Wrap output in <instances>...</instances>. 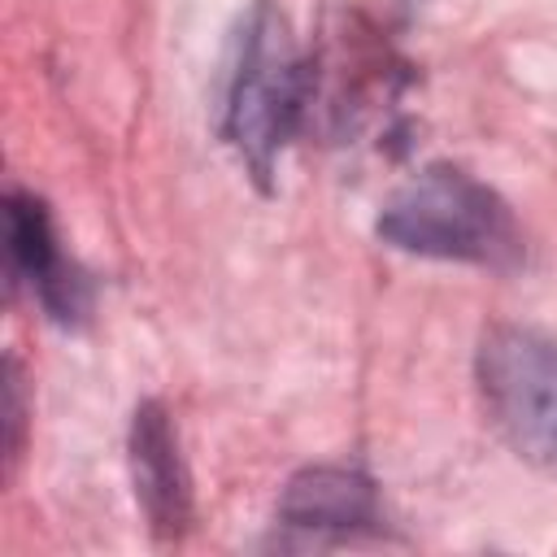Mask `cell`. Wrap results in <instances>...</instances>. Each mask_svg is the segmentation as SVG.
<instances>
[{"label": "cell", "mask_w": 557, "mask_h": 557, "mask_svg": "<svg viewBox=\"0 0 557 557\" xmlns=\"http://www.w3.org/2000/svg\"><path fill=\"white\" fill-rule=\"evenodd\" d=\"M305 61L292 39L287 17L257 0L231 44L226 83H222V139L239 152L248 174L270 191L274 161L292 139L305 109Z\"/></svg>", "instance_id": "6da1fadb"}, {"label": "cell", "mask_w": 557, "mask_h": 557, "mask_svg": "<svg viewBox=\"0 0 557 557\" xmlns=\"http://www.w3.org/2000/svg\"><path fill=\"white\" fill-rule=\"evenodd\" d=\"M379 239L440 261H470L513 270L522 261V231L509 205L457 165H426L379 213Z\"/></svg>", "instance_id": "7a4b0ae2"}, {"label": "cell", "mask_w": 557, "mask_h": 557, "mask_svg": "<svg viewBox=\"0 0 557 557\" xmlns=\"http://www.w3.org/2000/svg\"><path fill=\"white\" fill-rule=\"evenodd\" d=\"M474 379L496 435L535 470L557 474V335L500 322L479 339Z\"/></svg>", "instance_id": "3957f363"}, {"label": "cell", "mask_w": 557, "mask_h": 557, "mask_svg": "<svg viewBox=\"0 0 557 557\" xmlns=\"http://www.w3.org/2000/svg\"><path fill=\"white\" fill-rule=\"evenodd\" d=\"M4 218H9V278H13V287L30 283V292L39 296V305L57 322H65V326L78 322L91 305V283L61 252L44 200H35L30 191H9Z\"/></svg>", "instance_id": "277c9868"}, {"label": "cell", "mask_w": 557, "mask_h": 557, "mask_svg": "<svg viewBox=\"0 0 557 557\" xmlns=\"http://www.w3.org/2000/svg\"><path fill=\"white\" fill-rule=\"evenodd\" d=\"M131 479L148 527L161 540H178L191 522V483L178 457V435L165 405L144 400L131 422Z\"/></svg>", "instance_id": "5b68a950"}, {"label": "cell", "mask_w": 557, "mask_h": 557, "mask_svg": "<svg viewBox=\"0 0 557 557\" xmlns=\"http://www.w3.org/2000/svg\"><path fill=\"white\" fill-rule=\"evenodd\" d=\"M278 518L296 531H361L379 522V496L374 483L361 479L357 470H339V466H318L305 470L287 483L283 500H278Z\"/></svg>", "instance_id": "8992f818"}, {"label": "cell", "mask_w": 557, "mask_h": 557, "mask_svg": "<svg viewBox=\"0 0 557 557\" xmlns=\"http://www.w3.org/2000/svg\"><path fill=\"white\" fill-rule=\"evenodd\" d=\"M17 448H22V379H17V361L9 357V444H4L9 461L17 457Z\"/></svg>", "instance_id": "52a82bcc"}]
</instances>
